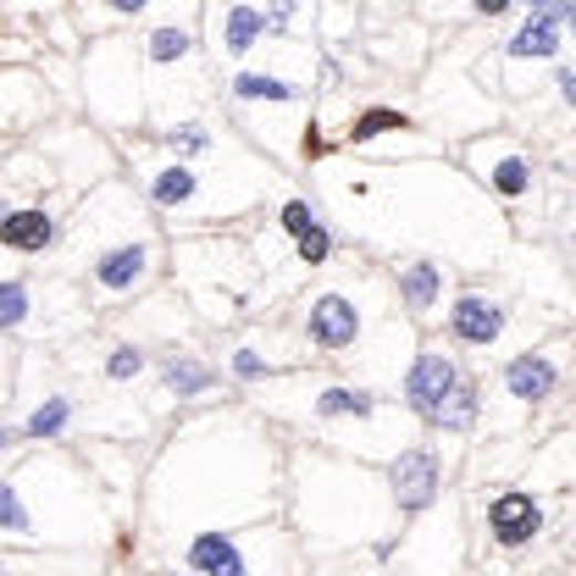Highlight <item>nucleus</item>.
I'll list each match as a JSON object with an SVG mask.
<instances>
[{
  "label": "nucleus",
  "instance_id": "nucleus-1",
  "mask_svg": "<svg viewBox=\"0 0 576 576\" xmlns=\"http://www.w3.org/2000/svg\"><path fill=\"white\" fill-rule=\"evenodd\" d=\"M454 388H460V371H454V360L438 355V349H421L416 366L405 371V405H410L421 421H438V410H443V399H449Z\"/></svg>",
  "mask_w": 576,
  "mask_h": 576
},
{
  "label": "nucleus",
  "instance_id": "nucleus-2",
  "mask_svg": "<svg viewBox=\"0 0 576 576\" xmlns=\"http://www.w3.org/2000/svg\"><path fill=\"white\" fill-rule=\"evenodd\" d=\"M438 454L432 449H405L394 465H388V482H394V499L399 510H427L432 493H438Z\"/></svg>",
  "mask_w": 576,
  "mask_h": 576
},
{
  "label": "nucleus",
  "instance_id": "nucleus-3",
  "mask_svg": "<svg viewBox=\"0 0 576 576\" xmlns=\"http://www.w3.org/2000/svg\"><path fill=\"white\" fill-rule=\"evenodd\" d=\"M305 333L316 349H349L360 338V311L344 300V294H322L305 316Z\"/></svg>",
  "mask_w": 576,
  "mask_h": 576
},
{
  "label": "nucleus",
  "instance_id": "nucleus-4",
  "mask_svg": "<svg viewBox=\"0 0 576 576\" xmlns=\"http://www.w3.org/2000/svg\"><path fill=\"white\" fill-rule=\"evenodd\" d=\"M488 526H493V537H499L504 548H521V543H532V537H537L543 510H537V499H532V493H499V499L488 504Z\"/></svg>",
  "mask_w": 576,
  "mask_h": 576
},
{
  "label": "nucleus",
  "instance_id": "nucleus-5",
  "mask_svg": "<svg viewBox=\"0 0 576 576\" xmlns=\"http://www.w3.org/2000/svg\"><path fill=\"white\" fill-rule=\"evenodd\" d=\"M449 333H454L460 344L488 349V344L504 333V305H499V300H482V294H460L454 311H449Z\"/></svg>",
  "mask_w": 576,
  "mask_h": 576
},
{
  "label": "nucleus",
  "instance_id": "nucleus-6",
  "mask_svg": "<svg viewBox=\"0 0 576 576\" xmlns=\"http://www.w3.org/2000/svg\"><path fill=\"white\" fill-rule=\"evenodd\" d=\"M559 40H565V12H532L515 40H510V56L515 62H554L559 56Z\"/></svg>",
  "mask_w": 576,
  "mask_h": 576
},
{
  "label": "nucleus",
  "instance_id": "nucleus-7",
  "mask_svg": "<svg viewBox=\"0 0 576 576\" xmlns=\"http://www.w3.org/2000/svg\"><path fill=\"white\" fill-rule=\"evenodd\" d=\"M504 388H510V399H521V405H537V399H548L554 388H559V366L548 360V355H515L510 366H504Z\"/></svg>",
  "mask_w": 576,
  "mask_h": 576
},
{
  "label": "nucleus",
  "instance_id": "nucleus-8",
  "mask_svg": "<svg viewBox=\"0 0 576 576\" xmlns=\"http://www.w3.org/2000/svg\"><path fill=\"white\" fill-rule=\"evenodd\" d=\"M145 277H150V250H145V244H117V250H106V255L95 261V283L112 289V294H128V289H139Z\"/></svg>",
  "mask_w": 576,
  "mask_h": 576
},
{
  "label": "nucleus",
  "instance_id": "nucleus-9",
  "mask_svg": "<svg viewBox=\"0 0 576 576\" xmlns=\"http://www.w3.org/2000/svg\"><path fill=\"white\" fill-rule=\"evenodd\" d=\"M189 570L195 576H250V565H244V554L228 532H200L189 543Z\"/></svg>",
  "mask_w": 576,
  "mask_h": 576
},
{
  "label": "nucleus",
  "instance_id": "nucleus-10",
  "mask_svg": "<svg viewBox=\"0 0 576 576\" xmlns=\"http://www.w3.org/2000/svg\"><path fill=\"white\" fill-rule=\"evenodd\" d=\"M12 250H51L56 244V217L51 211H12L7 228H0Z\"/></svg>",
  "mask_w": 576,
  "mask_h": 576
},
{
  "label": "nucleus",
  "instance_id": "nucleus-11",
  "mask_svg": "<svg viewBox=\"0 0 576 576\" xmlns=\"http://www.w3.org/2000/svg\"><path fill=\"white\" fill-rule=\"evenodd\" d=\"M438 294H443V266L416 261V266H405V272H399V300H405L410 311H432V305H438Z\"/></svg>",
  "mask_w": 576,
  "mask_h": 576
},
{
  "label": "nucleus",
  "instance_id": "nucleus-12",
  "mask_svg": "<svg viewBox=\"0 0 576 576\" xmlns=\"http://www.w3.org/2000/svg\"><path fill=\"white\" fill-rule=\"evenodd\" d=\"M161 377H167V388L178 394V399H200L217 377H211V366H200L195 355H172L167 366H161Z\"/></svg>",
  "mask_w": 576,
  "mask_h": 576
},
{
  "label": "nucleus",
  "instance_id": "nucleus-13",
  "mask_svg": "<svg viewBox=\"0 0 576 576\" xmlns=\"http://www.w3.org/2000/svg\"><path fill=\"white\" fill-rule=\"evenodd\" d=\"M261 34H266V12H255V7H233V12H228V29H222V51H228V56H244Z\"/></svg>",
  "mask_w": 576,
  "mask_h": 576
},
{
  "label": "nucleus",
  "instance_id": "nucleus-14",
  "mask_svg": "<svg viewBox=\"0 0 576 576\" xmlns=\"http://www.w3.org/2000/svg\"><path fill=\"white\" fill-rule=\"evenodd\" d=\"M371 410H377V399H371L366 388H322V394H316V416H327V421H338V416L366 421Z\"/></svg>",
  "mask_w": 576,
  "mask_h": 576
},
{
  "label": "nucleus",
  "instance_id": "nucleus-15",
  "mask_svg": "<svg viewBox=\"0 0 576 576\" xmlns=\"http://www.w3.org/2000/svg\"><path fill=\"white\" fill-rule=\"evenodd\" d=\"M195 189H200V178H195L184 161H178V167H161V172L150 178V200H156V206H189Z\"/></svg>",
  "mask_w": 576,
  "mask_h": 576
},
{
  "label": "nucleus",
  "instance_id": "nucleus-16",
  "mask_svg": "<svg viewBox=\"0 0 576 576\" xmlns=\"http://www.w3.org/2000/svg\"><path fill=\"white\" fill-rule=\"evenodd\" d=\"M233 95L239 101H300V84H289V78H272V73H239L233 78Z\"/></svg>",
  "mask_w": 576,
  "mask_h": 576
},
{
  "label": "nucleus",
  "instance_id": "nucleus-17",
  "mask_svg": "<svg viewBox=\"0 0 576 576\" xmlns=\"http://www.w3.org/2000/svg\"><path fill=\"white\" fill-rule=\"evenodd\" d=\"M67 421H73V399H45V405L23 421V438H34V443L62 438V432H67Z\"/></svg>",
  "mask_w": 576,
  "mask_h": 576
},
{
  "label": "nucleus",
  "instance_id": "nucleus-18",
  "mask_svg": "<svg viewBox=\"0 0 576 576\" xmlns=\"http://www.w3.org/2000/svg\"><path fill=\"white\" fill-rule=\"evenodd\" d=\"M471 421H476V388L460 377V388L443 399V410H438V421H432V427H443V432H465Z\"/></svg>",
  "mask_w": 576,
  "mask_h": 576
},
{
  "label": "nucleus",
  "instance_id": "nucleus-19",
  "mask_svg": "<svg viewBox=\"0 0 576 576\" xmlns=\"http://www.w3.org/2000/svg\"><path fill=\"white\" fill-rule=\"evenodd\" d=\"M488 184H493L499 195H510V200H515V195H526V189H532V167H526L521 156H504V161H493Z\"/></svg>",
  "mask_w": 576,
  "mask_h": 576
},
{
  "label": "nucleus",
  "instance_id": "nucleus-20",
  "mask_svg": "<svg viewBox=\"0 0 576 576\" xmlns=\"http://www.w3.org/2000/svg\"><path fill=\"white\" fill-rule=\"evenodd\" d=\"M189 45H195L189 29H156V34H150V62H156V67H172V62L189 56Z\"/></svg>",
  "mask_w": 576,
  "mask_h": 576
},
{
  "label": "nucleus",
  "instance_id": "nucleus-21",
  "mask_svg": "<svg viewBox=\"0 0 576 576\" xmlns=\"http://www.w3.org/2000/svg\"><path fill=\"white\" fill-rule=\"evenodd\" d=\"M139 371H145V349L117 344V349H112V360H106V377H112V383H134Z\"/></svg>",
  "mask_w": 576,
  "mask_h": 576
},
{
  "label": "nucleus",
  "instance_id": "nucleus-22",
  "mask_svg": "<svg viewBox=\"0 0 576 576\" xmlns=\"http://www.w3.org/2000/svg\"><path fill=\"white\" fill-rule=\"evenodd\" d=\"M0 322H7V327H23V322H29V289H23V283H7V289H0Z\"/></svg>",
  "mask_w": 576,
  "mask_h": 576
},
{
  "label": "nucleus",
  "instance_id": "nucleus-23",
  "mask_svg": "<svg viewBox=\"0 0 576 576\" xmlns=\"http://www.w3.org/2000/svg\"><path fill=\"white\" fill-rule=\"evenodd\" d=\"M167 145L184 150V156H200V150H211V134H206L200 123H178V128L167 134Z\"/></svg>",
  "mask_w": 576,
  "mask_h": 576
},
{
  "label": "nucleus",
  "instance_id": "nucleus-24",
  "mask_svg": "<svg viewBox=\"0 0 576 576\" xmlns=\"http://www.w3.org/2000/svg\"><path fill=\"white\" fill-rule=\"evenodd\" d=\"M327 255H333V239H327V228L316 222V228H311V233L300 239V261H305V266H322Z\"/></svg>",
  "mask_w": 576,
  "mask_h": 576
},
{
  "label": "nucleus",
  "instance_id": "nucleus-25",
  "mask_svg": "<svg viewBox=\"0 0 576 576\" xmlns=\"http://www.w3.org/2000/svg\"><path fill=\"white\" fill-rule=\"evenodd\" d=\"M0 515H7V526H12V532H29V510H23V499H18V488H12V482L0 488Z\"/></svg>",
  "mask_w": 576,
  "mask_h": 576
},
{
  "label": "nucleus",
  "instance_id": "nucleus-26",
  "mask_svg": "<svg viewBox=\"0 0 576 576\" xmlns=\"http://www.w3.org/2000/svg\"><path fill=\"white\" fill-rule=\"evenodd\" d=\"M283 228H289L294 239H305V233L316 228V211H311L305 200H289V206H283Z\"/></svg>",
  "mask_w": 576,
  "mask_h": 576
},
{
  "label": "nucleus",
  "instance_id": "nucleus-27",
  "mask_svg": "<svg viewBox=\"0 0 576 576\" xmlns=\"http://www.w3.org/2000/svg\"><path fill=\"white\" fill-rule=\"evenodd\" d=\"M383 128H405L399 112H366V117L355 123V139H371V134H383Z\"/></svg>",
  "mask_w": 576,
  "mask_h": 576
},
{
  "label": "nucleus",
  "instance_id": "nucleus-28",
  "mask_svg": "<svg viewBox=\"0 0 576 576\" xmlns=\"http://www.w3.org/2000/svg\"><path fill=\"white\" fill-rule=\"evenodd\" d=\"M233 371H239L244 383H255V377H266V360H261L255 349H239V355H233Z\"/></svg>",
  "mask_w": 576,
  "mask_h": 576
},
{
  "label": "nucleus",
  "instance_id": "nucleus-29",
  "mask_svg": "<svg viewBox=\"0 0 576 576\" xmlns=\"http://www.w3.org/2000/svg\"><path fill=\"white\" fill-rule=\"evenodd\" d=\"M294 12H300V0H277V7L266 12V34H283L294 23Z\"/></svg>",
  "mask_w": 576,
  "mask_h": 576
},
{
  "label": "nucleus",
  "instance_id": "nucleus-30",
  "mask_svg": "<svg viewBox=\"0 0 576 576\" xmlns=\"http://www.w3.org/2000/svg\"><path fill=\"white\" fill-rule=\"evenodd\" d=\"M554 84H559V101H565V106H576V73H570V67H559V73H554Z\"/></svg>",
  "mask_w": 576,
  "mask_h": 576
},
{
  "label": "nucleus",
  "instance_id": "nucleus-31",
  "mask_svg": "<svg viewBox=\"0 0 576 576\" xmlns=\"http://www.w3.org/2000/svg\"><path fill=\"white\" fill-rule=\"evenodd\" d=\"M471 7H476L482 18H499V12H510V7H515V0H471Z\"/></svg>",
  "mask_w": 576,
  "mask_h": 576
},
{
  "label": "nucleus",
  "instance_id": "nucleus-32",
  "mask_svg": "<svg viewBox=\"0 0 576 576\" xmlns=\"http://www.w3.org/2000/svg\"><path fill=\"white\" fill-rule=\"evenodd\" d=\"M150 0H112V12H123V18H134V12H145Z\"/></svg>",
  "mask_w": 576,
  "mask_h": 576
},
{
  "label": "nucleus",
  "instance_id": "nucleus-33",
  "mask_svg": "<svg viewBox=\"0 0 576 576\" xmlns=\"http://www.w3.org/2000/svg\"><path fill=\"white\" fill-rule=\"evenodd\" d=\"M532 12H565V0H526Z\"/></svg>",
  "mask_w": 576,
  "mask_h": 576
},
{
  "label": "nucleus",
  "instance_id": "nucleus-34",
  "mask_svg": "<svg viewBox=\"0 0 576 576\" xmlns=\"http://www.w3.org/2000/svg\"><path fill=\"white\" fill-rule=\"evenodd\" d=\"M565 29L576 34V0H565Z\"/></svg>",
  "mask_w": 576,
  "mask_h": 576
},
{
  "label": "nucleus",
  "instance_id": "nucleus-35",
  "mask_svg": "<svg viewBox=\"0 0 576 576\" xmlns=\"http://www.w3.org/2000/svg\"><path fill=\"white\" fill-rule=\"evenodd\" d=\"M570 250H576V233H570Z\"/></svg>",
  "mask_w": 576,
  "mask_h": 576
}]
</instances>
